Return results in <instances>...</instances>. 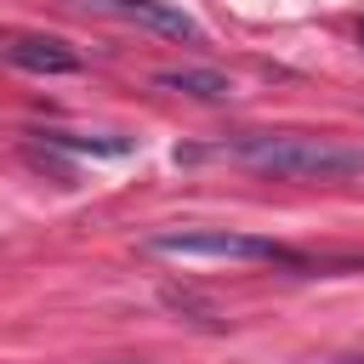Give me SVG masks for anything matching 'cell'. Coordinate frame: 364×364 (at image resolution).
I'll list each match as a JSON object with an SVG mask.
<instances>
[{
    "mask_svg": "<svg viewBox=\"0 0 364 364\" xmlns=\"http://www.w3.org/2000/svg\"><path fill=\"white\" fill-rule=\"evenodd\" d=\"M97 6H108L114 17H125V23L148 28V34H165V40H188V46L205 40V28L182 6H171V0H97Z\"/></svg>",
    "mask_w": 364,
    "mask_h": 364,
    "instance_id": "277c9868",
    "label": "cell"
},
{
    "mask_svg": "<svg viewBox=\"0 0 364 364\" xmlns=\"http://www.w3.org/2000/svg\"><path fill=\"white\" fill-rule=\"evenodd\" d=\"M176 159H233L256 176H284V182H336V176H358L364 154L324 142V136H301V131H256V136H228L210 148H182Z\"/></svg>",
    "mask_w": 364,
    "mask_h": 364,
    "instance_id": "6da1fadb",
    "label": "cell"
},
{
    "mask_svg": "<svg viewBox=\"0 0 364 364\" xmlns=\"http://www.w3.org/2000/svg\"><path fill=\"white\" fill-rule=\"evenodd\" d=\"M148 256H176V262H267V267H290V273H313V256L267 239V233H245V228H159L142 239Z\"/></svg>",
    "mask_w": 364,
    "mask_h": 364,
    "instance_id": "7a4b0ae2",
    "label": "cell"
},
{
    "mask_svg": "<svg viewBox=\"0 0 364 364\" xmlns=\"http://www.w3.org/2000/svg\"><path fill=\"white\" fill-rule=\"evenodd\" d=\"M46 148H68V154H102V159H119L131 154V136H80V131H34Z\"/></svg>",
    "mask_w": 364,
    "mask_h": 364,
    "instance_id": "8992f818",
    "label": "cell"
},
{
    "mask_svg": "<svg viewBox=\"0 0 364 364\" xmlns=\"http://www.w3.org/2000/svg\"><path fill=\"white\" fill-rule=\"evenodd\" d=\"M165 301H171L176 313H199V324H222V318H216V307H210V301H199V296H188V290H165Z\"/></svg>",
    "mask_w": 364,
    "mask_h": 364,
    "instance_id": "52a82bcc",
    "label": "cell"
},
{
    "mask_svg": "<svg viewBox=\"0 0 364 364\" xmlns=\"http://www.w3.org/2000/svg\"><path fill=\"white\" fill-rule=\"evenodd\" d=\"M0 57L23 74H80V51L63 46L57 34H6Z\"/></svg>",
    "mask_w": 364,
    "mask_h": 364,
    "instance_id": "3957f363",
    "label": "cell"
},
{
    "mask_svg": "<svg viewBox=\"0 0 364 364\" xmlns=\"http://www.w3.org/2000/svg\"><path fill=\"white\" fill-rule=\"evenodd\" d=\"M353 364H364V358H353Z\"/></svg>",
    "mask_w": 364,
    "mask_h": 364,
    "instance_id": "30bf717a",
    "label": "cell"
},
{
    "mask_svg": "<svg viewBox=\"0 0 364 364\" xmlns=\"http://www.w3.org/2000/svg\"><path fill=\"white\" fill-rule=\"evenodd\" d=\"M358 40H364V23H358Z\"/></svg>",
    "mask_w": 364,
    "mask_h": 364,
    "instance_id": "9c48e42d",
    "label": "cell"
},
{
    "mask_svg": "<svg viewBox=\"0 0 364 364\" xmlns=\"http://www.w3.org/2000/svg\"><path fill=\"white\" fill-rule=\"evenodd\" d=\"M102 364H148V358H102Z\"/></svg>",
    "mask_w": 364,
    "mask_h": 364,
    "instance_id": "ba28073f",
    "label": "cell"
},
{
    "mask_svg": "<svg viewBox=\"0 0 364 364\" xmlns=\"http://www.w3.org/2000/svg\"><path fill=\"white\" fill-rule=\"evenodd\" d=\"M154 85L159 91H176V97H193V102H228L233 97L228 74H216V68H159Z\"/></svg>",
    "mask_w": 364,
    "mask_h": 364,
    "instance_id": "5b68a950",
    "label": "cell"
}]
</instances>
